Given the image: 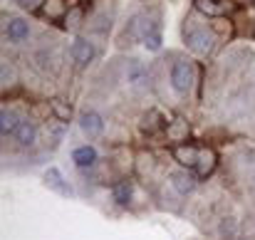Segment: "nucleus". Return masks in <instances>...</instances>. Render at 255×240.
I'll use <instances>...</instances> for the list:
<instances>
[{"mask_svg": "<svg viewBox=\"0 0 255 240\" xmlns=\"http://www.w3.org/2000/svg\"><path fill=\"white\" fill-rule=\"evenodd\" d=\"M181 40L193 55L211 57L221 42V35L216 32L213 22H208L198 10H191L181 22Z\"/></svg>", "mask_w": 255, "mask_h": 240, "instance_id": "1", "label": "nucleus"}, {"mask_svg": "<svg viewBox=\"0 0 255 240\" xmlns=\"http://www.w3.org/2000/svg\"><path fill=\"white\" fill-rule=\"evenodd\" d=\"M169 84L171 89L178 94V97H188L191 94V89L196 87V65H193V60L191 57H186V55H178V52H169Z\"/></svg>", "mask_w": 255, "mask_h": 240, "instance_id": "2", "label": "nucleus"}, {"mask_svg": "<svg viewBox=\"0 0 255 240\" xmlns=\"http://www.w3.org/2000/svg\"><path fill=\"white\" fill-rule=\"evenodd\" d=\"M161 7H144L139 10V20H141V45L149 52H159L164 45V35H161Z\"/></svg>", "mask_w": 255, "mask_h": 240, "instance_id": "3", "label": "nucleus"}, {"mask_svg": "<svg viewBox=\"0 0 255 240\" xmlns=\"http://www.w3.org/2000/svg\"><path fill=\"white\" fill-rule=\"evenodd\" d=\"M2 20H5V25H2V37H5V42H10V45H25L30 37H32V25H30V20H25V17H17V15H2Z\"/></svg>", "mask_w": 255, "mask_h": 240, "instance_id": "4", "label": "nucleus"}, {"mask_svg": "<svg viewBox=\"0 0 255 240\" xmlns=\"http://www.w3.org/2000/svg\"><path fill=\"white\" fill-rule=\"evenodd\" d=\"M124 82L136 89V92H146L151 87V75L146 70V65L136 57H127L124 60Z\"/></svg>", "mask_w": 255, "mask_h": 240, "instance_id": "5", "label": "nucleus"}, {"mask_svg": "<svg viewBox=\"0 0 255 240\" xmlns=\"http://www.w3.org/2000/svg\"><path fill=\"white\" fill-rule=\"evenodd\" d=\"M193 10H198L203 17H223L231 15L233 10H238L236 0H193Z\"/></svg>", "mask_w": 255, "mask_h": 240, "instance_id": "6", "label": "nucleus"}, {"mask_svg": "<svg viewBox=\"0 0 255 240\" xmlns=\"http://www.w3.org/2000/svg\"><path fill=\"white\" fill-rule=\"evenodd\" d=\"M15 144L20 146V149H32L35 144H37V139H40V126H37V121L35 119H30V117H22V121H20V126H17V131H15Z\"/></svg>", "mask_w": 255, "mask_h": 240, "instance_id": "7", "label": "nucleus"}, {"mask_svg": "<svg viewBox=\"0 0 255 240\" xmlns=\"http://www.w3.org/2000/svg\"><path fill=\"white\" fill-rule=\"evenodd\" d=\"M70 55H72L75 65L85 70V67H89V65L94 62L97 47H94V42H92L89 37H77V40L72 42V47H70Z\"/></svg>", "mask_w": 255, "mask_h": 240, "instance_id": "8", "label": "nucleus"}, {"mask_svg": "<svg viewBox=\"0 0 255 240\" xmlns=\"http://www.w3.org/2000/svg\"><path fill=\"white\" fill-rule=\"evenodd\" d=\"M80 129L85 131L87 136H102L104 134V117L97 109H85L80 114Z\"/></svg>", "mask_w": 255, "mask_h": 240, "instance_id": "9", "label": "nucleus"}, {"mask_svg": "<svg viewBox=\"0 0 255 240\" xmlns=\"http://www.w3.org/2000/svg\"><path fill=\"white\" fill-rule=\"evenodd\" d=\"M169 178H171V188H173L178 196H188V193H193V191H196V183H198V181H196L198 176H193L188 168L173 171Z\"/></svg>", "mask_w": 255, "mask_h": 240, "instance_id": "10", "label": "nucleus"}, {"mask_svg": "<svg viewBox=\"0 0 255 240\" xmlns=\"http://www.w3.org/2000/svg\"><path fill=\"white\" fill-rule=\"evenodd\" d=\"M20 121H22V117H20L12 107L5 104V107L0 109V136H2V141H7L10 136H15Z\"/></svg>", "mask_w": 255, "mask_h": 240, "instance_id": "11", "label": "nucleus"}, {"mask_svg": "<svg viewBox=\"0 0 255 240\" xmlns=\"http://www.w3.org/2000/svg\"><path fill=\"white\" fill-rule=\"evenodd\" d=\"M173 161L181 166V168H196V163H198V156H201V149L198 146H193V144H178V146H173Z\"/></svg>", "mask_w": 255, "mask_h": 240, "instance_id": "12", "label": "nucleus"}, {"mask_svg": "<svg viewBox=\"0 0 255 240\" xmlns=\"http://www.w3.org/2000/svg\"><path fill=\"white\" fill-rule=\"evenodd\" d=\"M37 12L42 17H47L50 22H65V17L70 12V5H67V0H42Z\"/></svg>", "mask_w": 255, "mask_h": 240, "instance_id": "13", "label": "nucleus"}, {"mask_svg": "<svg viewBox=\"0 0 255 240\" xmlns=\"http://www.w3.org/2000/svg\"><path fill=\"white\" fill-rule=\"evenodd\" d=\"M45 186H47V188H52V191H55V193H60V196H67V198H72V196H75L72 186L65 181L62 171H60V168H55V166H50V168L45 171Z\"/></svg>", "mask_w": 255, "mask_h": 240, "instance_id": "14", "label": "nucleus"}, {"mask_svg": "<svg viewBox=\"0 0 255 240\" xmlns=\"http://www.w3.org/2000/svg\"><path fill=\"white\" fill-rule=\"evenodd\" d=\"M72 161H75V166L80 171H92L97 166V161H99V154H97V149L92 144H82V146H77L72 151Z\"/></svg>", "mask_w": 255, "mask_h": 240, "instance_id": "15", "label": "nucleus"}, {"mask_svg": "<svg viewBox=\"0 0 255 240\" xmlns=\"http://www.w3.org/2000/svg\"><path fill=\"white\" fill-rule=\"evenodd\" d=\"M216 166H218V154H216V149H211V146H201V156H198V163H196V176L198 178H208L213 171H216Z\"/></svg>", "mask_w": 255, "mask_h": 240, "instance_id": "16", "label": "nucleus"}, {"mask_svg": "<svg viewBox=\"0 0 255 240\" xmlns=\"http://www.w3.org/2000/svg\"><path fill=\"white\" fill-rule=\"evenodd\" d=\"M141 131H144L146 136H154L156 131H166V121H164V117H161L159 109H149V112L144 114V119H141Z\"/></svg>", "mask_w": 255, "mask_h": 240, "instance_id": "17", "label": "nucleus"}, {"mask_svg": "<svg viewBox=\"0 0 255 240\" xmlns=\"http://www.w3.org/2000/svg\"><path fill=\"white\" fill-rule=\"evenodd\" d=\"M65 131H67L65 121H60L55 117H52V121H45V141H50V149L60 146V141L65 139Z\"/></svg>", "mask_w": 255, "mask_h": 240, "instance_id": "18", "label": "nucleus"}, {"mask_svg": "<svg viewBox=\"0 0 255 240\" xmlns=\"http://www.w3.org/2000/svg\"><path fill=\"white\" fill-rule=\"evenodd\" d=\"M55 55H52V50L50 47H37L35 52H32V65L40 70V72H52V67H55Z\"/></svg>", "mask_w": 255, "mask_h": 240, "instance_id": "19", "label": "nucleus"}, {"mask_svg": "<svg viewBox=\"0 0 255 240\" xmlns=\"http://www.w3.org/2000/svg\"><path fill=\"white\" fill-rule=\"evenodd\" d=\"M131 193H134V188H131L129 181H119V183L112 188V198H114L117 206H129V203H131Z\"/></svg>", "mask_w": 255, "mask_h": 240, "instance_id": "20", "label": "nucleus"}, {"mask_svg": "<svg viewBox=\"0 0 255 240\" xmlns=\"http://www.w3.org/2000/svg\"><path fill=\"white\" fill-rule=\"evenodd\" d=\"M186 136H188V124L183 119H176V121L166 124V139L169 141H186Z\"/></svg>", "mask_w": 255, "mask_h": 240, "instance_id": "21", "label": "nucleus"}, {"mask_svg": "<svg viewBox=\"0 0 255 240\" xmlns=\"http://www.w3.org/2000/svg\"><path fill=\"white\" fill-rule=\"evenodd\" d=\"M0 82H2L5 89H10V87L17 84V70H15V65H12L7 57H5L2 65H0Z\"/></svg>", "mask_w": 255, "mask_h": 240, "instance_id": "22", "label": "nucleus"}, {"mask_svg": "<svg viewBox=\"0 0 255 240\" xmlns=\"http://www.w3.org/2000/svg\"><path fill=\"white\" fill-rule=\"evenodd\" d=\"M50 109H52V117L55 119L70 124V119H72V107L70 104H65L62 99H50Z\"/></svg>", "mask_w": 255, "mask_h": 240, "instance_id": "23", "label": "nucleus"}, {"mask_svg": "<svg viewBox=\"0 0 255 240\" xmlns=\"http://www.w3.org/2000/svg\"><path fill=\"white\" fill-rule=\"evenodd\" d=\"M82 7H70V12H67V17H65V27L67 30H77L80 25H82Z\"/></svg>", "mask_w": 255, "mask_h": 240, "instance_id": "24", "label": "nucleus"}, {"mask_svg": "<svg viewBox=\"0 0 255 240\" xmlns=\"http://www.w3.org/2000/svg\"><path fill=\"white\" fill-rule=\"evenodd\" d=\"M15 2L25 10H40V5H42V0H15Z\"/></svg>", "mask_w": 255, "mask_h": 240, "instance_id": "25", "label": "nucleus"}, {"mask_svg": "<svg viewBox=\"0 0 255 240\" xmlns=\"http://www.w3.org/2000/svg\"><path fill=\"white\" fill-rule=\"evenodd\" d=\"M221 233H223L226 238H231V236L236 233V226H233V221H228V223H223V226H221Z\"/></svg>", "mask_w": 255, "mask_h": 240, "instance_id": "26", "label": "nucleus"}, {"mask_svg": "<svg viewBox=\"0 0 255 240\" xmlns=\"http://www.w3.org/2000/svg\"><path fill=\"white\" fill-rule=\"evenodd\" d=\"M253 37H255V20H253Z\"/></svg>", "mask_w": 255, "mask_h": 240, "instance_id": "27", "label": "nucleus"}, {"mask_svg": "<svg viewBox=\"0 0 255 240\" xmlns=\"http://www.w3.org/2000/svg\"><path fill=\"white\" fill-rule=\"evenodd\" d=\"M236 240H248V238H236Z\"/></svg>", "mask_w": 255, "mask_h": 240, "instance_id": "28", "label": "nucleus"}, {"mask_svg": "<svg viewBox=\"0 0 255 240\" xmlns=\"http://www.w3.org/2000/svg\"><path fill=\"white\" fill-rule=\"evenodd\" d=\"M80 2H89V0H80Z\"/></svg>", "mask_w": 255, "mask_h": 240, "instance_id": "29", "label": "nucleus"}]
</instances>
